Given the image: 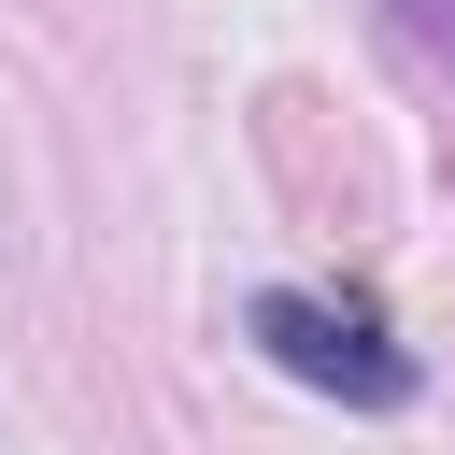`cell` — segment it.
Wrapping results in <instances>:
<instances>
[{
  "mask_svg": "<svg viewBox=\"0 0 455 455\" xmlns=\"http://www.w3.org/2000/svg\"><path fill=\"white\" fill-rule=\"evenodd\" d=\"M242 327H256L270 370H299V384H327V398H355V412H398V398H412V355H398L355 299H299V284H270Z\"/></svg>",
  "mask_w": 455,
  "mask_h": 455,
  "instance_id": "1",
  "label": "cell"
},
{
  "mask_svg": "<svg viewBox=\"0 0 455 455\" xmlns=\"http://www.w3.org/2000/svg\"><path fill=\"white\" fill-rule=\"evenodd\" d=\"M384 14H398V28H412V43L441 57V71H455V0H384Z\"/></svg>",
  "mask_w": 455,
  "mask_h": 455,
  "instance_id": "2",
  "label": "cell"
}]
</instances>
